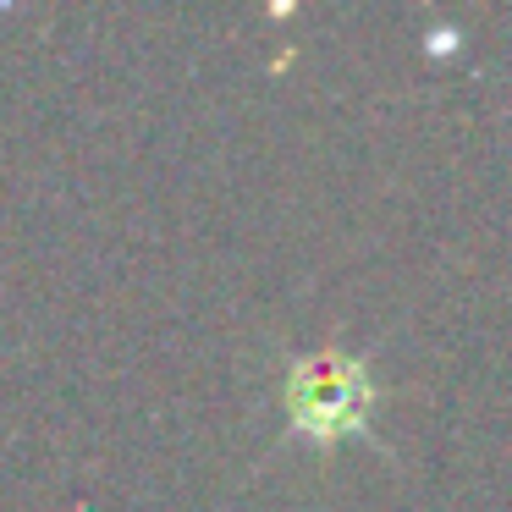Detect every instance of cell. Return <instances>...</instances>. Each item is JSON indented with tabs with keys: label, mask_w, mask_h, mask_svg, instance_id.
<instances>
[{
	"label": "cell",
	"mask_w": 512,
	"mask_h": 512,
	"mask_svg": "<svg viewBox=\"0 0 512 512\" xmlns=\"http://www.w3.org/2000/svg\"><path fill=\"white\" fill-rule=\"evenodd\" d=\"M358 402H364V386L353 380V369H336V364L303 369V380L292 386V408L314 430H342L347 419H358Z\"/></svg>",
	"instance_id": "cell-1"
}]
</instances>
